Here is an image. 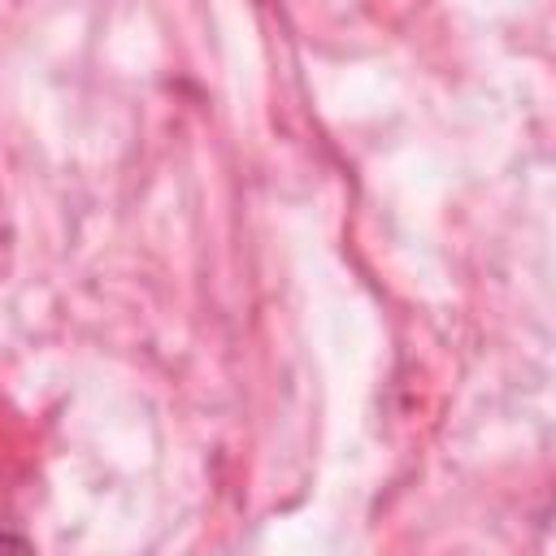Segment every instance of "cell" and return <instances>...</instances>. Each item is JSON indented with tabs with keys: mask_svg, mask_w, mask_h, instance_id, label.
I'll return each instance as SVG.
<instances>
[{
	"mask_svg": "<svg viewBox=\"0 0 556 556\" xmlns=\"http://www.w3.org/2000/svg\"><path fill=\"white\" fill-rule=\"evenodd\" d=\"M0 547H9V552H30V543L17 539V534H0Z\"/></svg>",
	"mask_w": 556,
	"mask_h": 556,
	"instance_id": "obj_1",
	"label": "cell"
}]
</instances>
